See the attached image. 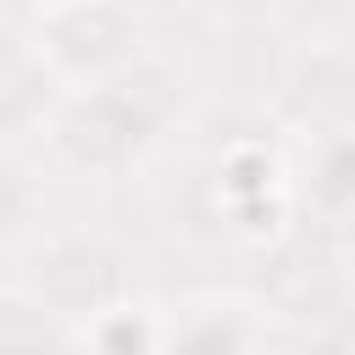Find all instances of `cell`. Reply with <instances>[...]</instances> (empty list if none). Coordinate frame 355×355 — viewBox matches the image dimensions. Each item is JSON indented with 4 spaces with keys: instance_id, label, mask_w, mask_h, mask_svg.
<instances>
[{
    "instance_id": "1",
    "label": "cell",
    "mask_w": 355,
    "mask_h": 355,
    "mask_svg": "<svg viewBox=\"0 0 355 355\" xmlns=\"http://www.w3.org/2000/svg\"><path fill=\"white\" fill-rule=\"evenodd\" d=\"M272 194H283V161H277V150L261 144V139L227 144L222 166H216V200H222V211L250 205V200H272Z\"/></svg>"
},
{
    "instance_id": "2",
    "label": "cell",
    "mask_w": 355,
    "mask_h": 355,
    "mask_svg": "<svg viewBox=\"0 0 355 355\" xmlns=\"http://www.w3.org/2000/svg\"><path fill=\"white\" fill-rule=\"evenodd\" d=\"M89 355H161V322L144 305H100L83 327Z\"/></svg>"
},
{
    "instance_id": "3",
    "label": "cell",
    "mask_w": 355,
    "mask_h": 355,
    "mask_svg": "<svg viewBox=\"0 0 355 355\" xmlns=\"http://www.w3.org/2000/svg\"><path fill=\"white\" fill-rule=\"evenodd\" d=\"M227 222H233V233H239V239H250V244H266V239H277V233H283V222H288V194H272V200L233 205V211H227Z\"/></svg>"
}]
</instances>
